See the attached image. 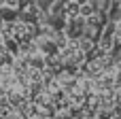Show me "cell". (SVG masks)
Instances as JSON below:
<instances>
[{"label": "cell", "mask_w": 121, "mask_h": 119, "mask_svg": "<svg viewBox=\"0 0 121 119\" xmlns=\"http://www.w3.org/2000/svg\"><path fill=\"white\" fill-rule=\"evenodd\" d=\"M117 40H121V26L117 28Z\"/></svg>", "instance_id": "6da1fadb"}]
</instances>
